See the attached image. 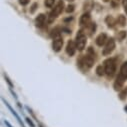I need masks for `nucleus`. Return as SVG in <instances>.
I'll use <instances>...</instances> for the list:
<instances>
[{
	"instance_id": "f257e3e1",
	"label": "nucleus",
	"mask_w": 127,
	"mask_h": 127,
	"mask_svg": "<svg viewBox=\"0 0 127 127\" xmlns=\"http://www.w3.org/2000/svg\"><path fill=\"white\" fill-rule=\"evenodd\" d=\"M94 60H95V53L92 51L91 48H89L88 53L79 60V66L80 68H84L85 70H87L90 67H92V65L94 64Z\"/></svg>"
},
{
	"instance_id": "f03ea898",
	"label": "nucleus",
	"mask_w": 127,
	"mask_h": 127,
	"mask_svg": "<svg viewBox=\"0 0 127 127\" xmlns=\"http://www.w3.org/2000/svg\"><path fill=\"white\" fill-rule=\"evenodd\" d=\"M127 79V61L124 62L121 68H120V72H119V75L117 76L116 78V81L114 83V88L115 90H120L121 87L123 86L125 80Z\"/></svg>"
},
{
	"instance_id": "7ed1b4c3",
	"label": "nucleus",
	"mask_w": 127,
	"mask_h": 127,
	"mask_svg": "<svg viewBox=\"0 0 127 127\" xmlns=\"http://www.w3.org/2000/svg\"><path fill=\"white\" fill-rule=\"evenodd\" d=\"M63 8H64V2L62 0H59V2L56 4V6L53 8V10L49 13V17H48V21L51 23L52 21H54V19H56L63 11Z\"/></svg>"
},
{
	"instance_id": "20e7f679",
	"label": "nucleus",
	"mask_w": 127,
	"mask_h": 127,
	"mask_svg": "<svg viewBox=\"0 0 127 127\" xmlns=\"http://www.w3.org/2000/svg\"><path fill=\"white\" fill-rule=\"evenodd\" d=\"M76 47L79 51H82L84 48H85V45H86V36H85V33L83 30H79L77 32V35H76Z\"/></svg>"
},
{
	"instance_id": "39448f33",
	"label": "nucleus",
	"mask_w": 127,
	"mask_h": 127,
	"mask_svg": "<svg viewBox=\"0 0 127 127\" xmlns=\"http://www.w3.org/2000/svg\"><path fill=\"white\" fill-rule=\"evenodd\" d=\"M104 68H105V73L108 75V76H112L114 73H115V70H116V63H115V60L110 58V59H107L105 62H104Z\"/></svg>"
},
{
	"instance_id": "423d86ee",
	"label": "nucleus",
	"mask_w": 127,
	"mask_h": 127,
	"mask_svg": "<svg viewBox=\"0 0 127 127\" xmlns=\"http://www.w3.org/2000/svg\"><path fill=\"white\" fill-rule=\"evenodd\" d=\"M114 48H115V41H114V39L113 38L108 39L107 42H106V44H105V47L103 48V52H102L103 55L110 54L114 50Z\"/></svg>"
},
{
	"instance_id": "0eeeda50",
	"label": "nucleus",
	"mask_w": 127,
	"mask_h": 127,
	"mask_svg": "<svg viewBox=\"0 0 127 127\" xmlns=\"http://www.w3.org/2000/svg\"><path fill=\"white\" fill-rule=\"evenodd\" d=\"M76 49H77L76 43H75L74 41H72V40H69L68 43H67V46H66V52H67V54H68L69 56L74 55Z\"/></svg>"
},
{
	"instance_id": "6e6552de",
	"label": "nucleus",
	"mask_w": 127,
	"mask_h": 127,
	"mask_svg": "<svg viewBox=\"0 0 127 127\" xmlns=\"http://www.w3.org/2000/svg\"><path fill=\"white\" fill-rule=\"evenodd\" d=\"M62 46H63V40H62V38H61V37L55 38V39L53 40L52 48H53V50H54L55 52L60 51V50H61V48H62Z\"/></svg>"
},
{
	"instance_id": "1a4fd4ad",
	"label": "nucleus",
	"mask_w": 127,
	"mask_h": 127,
	"mask_svg": "<svg viewBox=\"0 0 127 127\" xmlns=\"http://www.w3.org/2000/svg\"><path fill=\"white\" fill-rule=\"evenodd\" d=\"M90 21H91V17H90V14L88 12L84 13L81 17H80V20H79V23L81 26H87L90 24Z\"/></svg>"
},
{
	"instance_id": "9d476101",
	"label": "nucleus",
	"mask_w": 127,
	"mask_h": 127,
	"mask_svg": "<svg viewBox=\"0 0 127 127\" xmlns=\"http://www.w3.org/2000/svg\"><path fill=\"white\" fill-rule=\"evenodd\" d=\"M45 20H46V17L44 14H39L36 19H35V24L37 27H43V25L45 24Z\"/></svg>"
},
{
	"instance_id": "9b49d317",
	"label": "nucleus",
	"mask_w": 127,
	"mask_h": 127,
	"mask_svg": "<svg viewBox=\"0 0 127 127\" xmlns=\"http://www.w3.org/2000/svg\"><path fill=\"white\" fill-rule=\"evenodd\" d=\"M107 42V35L105 33H101L97 38H96V44L98 46H102Z\"/></svg>"
},
{
	"instance_id": "f8f14e48",
	"label": "nucleus",
	"mask_w": 127,
	"mask_h": 127,
	"mask_svg": "<svg viewBox=\"0 0 127 127\" xmlns=\"http://www.w3.org/2000/svg\"><path fill=\"white\" fill-rule=\"evenodd\" d=\"M2 101H3L4 103H5V105H6L7 107H8V109H9V110H10V111L12 112V114H13V115H14V116L16 117V119L18 120V122L20 123V125H22V127H24V126H23V123H22V121H21V119H20V117H19V116L17 115V113H16V112H15V111L13 110V108H12V107H11V106L9 105V103H8V102H6V101H5V100H4L3 98H2Z\"/></svg>"
},
{
	"instance_id": "ddd939ff",
	"label": "nucleus",
	"mask_w": 127,
	"mask_h": 127,
	"mask_svg": "<svg viewBox=\"0 0 127 127\" xmlns=\"http://www.w3.org/2000/svg\"><path fill=\"white\" fill-rule=\"evenodd\" d=\"M105 22H106L108 27H113L116 24V21H115V19L112 16H107L106 19H105Z\"/></svg>"
},
{
	"instance_id": "4468645a",
	"label": "nucleus",
	"mask_w": 127,
	"mask_h": 127,
	"mask_svg": "<svg viewBox=\"0 0 127 127\" xmlns=\"http://www.w3.org/2000/svg\"><path fill=\"white\" fill-rule=\"evenodd\" d=\"M86 29L88 31V35H91L95 31V29H96V25H95V23H90L89 25L86 26Z\"/></svg>"
},
{
	"instance_id": "2eb2a0df",
	"label": "nucleus",
	"mask_w": 127,
	"mask_h": 127,
	"mask_svg": "<svg viewBox=\"0 0 127 127\" xmlns=\"http://www.w3.org/2000/svg\"><path fill=\"white\" fill-rule=\"evenodd\" d=\"M117 23H118L121 27L125 26V25H126V18H125V16H123V15H119L118 18H117Z\"/></svg>"
},
{
	"instance_id": "dca6fc26",
	"label": "nucleus",
	"mask_w": 127,
	"mask_h": 127,
	"mask_svg": "<svg viewBox=\"0 0 127 127\" xmlns=\"http://www.w3.org/2000/svg\"><path fill=\"white\" fill-rule=\"evenodd\" d=\"M96 73H97L99 76L104 75V74H105V68H104V67H102L101 65H100V66H98V67L96 68Z\"/></svg>"
},
{
	"instance_id": "f3484780",
	"label": "nucleus",
	"mask_w": 127,
	"mask_h": 127,
	"mask_svg": "<svg viewBox=\"0 0 127 127\" xmlns=\"http://www.w3.org/2000/svg\"><path fill=\"white\" fill-rule=\"evenodd\" d=\"M93 7V2L91 1V0H87V1L85 2V4H84V10H90L91 8Z\"/></svg>"
},
{
	"instance_id": "a211bd4d",
	"label": "nucleus",
	"mask_w": 127,
	"mask_h": 127,
	"mask_svg": "<svg viewBox=\"0 0 127 127\" xmlns=\"http://www.w3.org/2000/svg\"><path fill=\"white\" fill-rule=\"evenodd\" d=\"M116 37H117V39L119 41H122L126 37V32H125V31H120V32H118V34H117Z\"/></svg>"
},
{
	"instance_id": "6ab92c4d",
	"label": "nucleus",
	"mask_w": 127,
	"mask_h": 127,
	"mask_svg": "<svg viewBox=\"0 0 127 127\" xmlns=\"http://www.w3.org/2000/svg\"><path fill=\"white\" fill-rule=\"evenodd\" d=\"M54 2H55V0H45V6L50 8V7L53 6Z\"/></svg>"
},
{
	"instance_id": "aec40b11",
	"label": "nucleus",
	"mask_w": 127,
	"mask_h": 127,
	"mask_svg": "<svg viewBox=\"0 0 127 127\" xmlns=\"http://www.w3.org/2000/svg\"><path fill=\"white\" fill-rule=\"evenodd\" d=\"M126 95H127V88L124 89V90L120 93V98H121V99H124V98L126 97Z\"/></svg>"
},
{
	"instance_id": "412c9836",
	"label": "nucleus",
	"mask_w": 127,
	"mask_h": 127,
	"mask_svg": "<svg viewBox=\"0 0 127 127\" xmlns=\"http://www.w3.org/2000/svg\"><path fill=\"white\" fill-rule=\"evenodd\" d=\"M26 121H27V123L31 126V127H35V125H34V123L32 122V120H31L30 118H26Z\"/></svg>"
},
{
	"instance_id": "4be33fe9",
	"label": "nucleus",
	"mask_w": 127,
	"mask_h": 127,
	"mask_svg": "<svg viewBox=\"0 0 127 127\" xmlns=\"http://www.w3.org/2000/svg\"><path fill=\"white\" fill-rule=\"evenodd\" d=\"M74 10V6L73 5H69V6H67V9H66V12H72Z\"/></svg>"
},
{
	"instance_id": "5701e85b",
	"label": "nucleus",
	"mask_w": 127,
	"mask_h": 127,
	"mask_svg": "<svg viewBox=\"0 0 127 127\" xmlns=\"http://www.w3.org/2000/svg\"><path fill=\"white\" fill-rule=\"evenodd\" d=\"M19 3L21 5H26L29 3V0H19Z\"/></svg>"
},
{
	"instance_id": "b1692460",
	"label": "nucleus",
	"mask_w": 127,
	"mask_h": 127,
	"mask_svg": "<svg viewBox=\"0 0 127 127\" xmlns=\"http://www.w3.org/2000/svg\"><path fill=\"white\" fill-rule=\"evenodd\" d=\"M123 7H124L125 12L127 13V0H123Z\"/></svg>"
},
{
	"instance_id": "393cba45",
	"label": "nucleus",
	"mask_w": 127,
	"mask_h": 127,
	"mask_svg": "<svg viewBox=\"0 0 127 127\" xmlns=\"http://www.w3.org/2000/svg\"><path fill=\"white\" fill-rule=\"evenodd\" d=\"M5 79H6V80H7V82H8V84H9V85H10V87H13V84H12V83H11V82H10V80H9V79H8V77H7V76H6V75H5Z\"/></svg>"
},
{
	"instance_id": "a878e982",
	"label": "nucleus",
	"mask_w": 127,
	"mask_h": 127,
	"mask_svg": "<svg viewBox=\"0 0 127 127\" xmlns=\"http://www.w3.org/2000/svg\"><path fill=\"white\" fill-rule=\"evenodd\" d=\"M37 6V4L35 3V4H33V6H32V10H31V13H33L34 12V10H35V7Z\"/></svg>"
},
{
	"instance_id": "bb28decb",
	"label": "nucleus",
	"mask_w": 127,
	"mask_h": 127,
	"mask_svg": "<svg viewBox=\"0 0 127 127\" xmlns=\"http://www.w3.org/2000/svg\"><path fill=\"white\" fill-rule=\"evenodd\" d=\"M5 124H6V125H7L8 127H12V126H11V125H10V124H9V123L7 122V121H5Z\"/></svg>"
},
{
	"instance_id": "cd10ccee",
	"label": "nucleus",
	"mask_w": 127,
	"mask_h": 127,
	"mask_svg": "<svg viewBox=\"0 0 127 127\" xmlns=\"http://www.w3.org/2000/svg\"><path fill=\"white\" fill-rule=\"evenodd\" d=\"M67 1H73V0H67Z\"/></svg>"
}]
</instances>
